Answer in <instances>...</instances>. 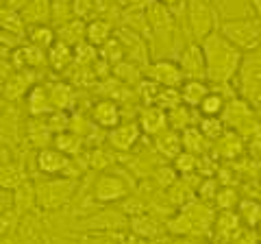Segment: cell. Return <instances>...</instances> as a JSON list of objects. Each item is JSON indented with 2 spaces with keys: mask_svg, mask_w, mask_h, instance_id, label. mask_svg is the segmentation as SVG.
Listing matches in <instances>:
<instances>
[{
  "mask_svg": "<svg viewBox=\"0 0 261 244\" xmlns=\"http://www.w3.org/2000/svg\"><path fill=\"white\" fill-rule=\"evenodd\" d=\"M128 194H130L128 181L116 173H100L92 185V199L102 203V205L120 203V201H124Z\"/></svg>",
  "mask_w": 261,
  "mask_h": 244,
  "instance_id": "8992f818",
  "label": "cell"
},
{
  "mask_svg": "<svg viewBox=\"0 0 261 244\" xmlns=\"http://www.w3.org/2000/svg\"><path fill=\"white\" fill-rule=\"evenodd\" d=\"M244 149H246V144H244V137L240 133L231 131V129H226V131L218 137L216 142H211V151L216 153V155L224 157V159H235L240 157Z\"/></svg>",
  "mask_w": 261,
  "mask_h": 244,
  "instance_id": "ac0fdd59",
  "label": "cell"
},
{
  "mask_svg": "<svg viewBox=\"0 0 261 244\" xmlns=\"http://www.w3.org/2000/svg\"><path fill=\"white\" fill-rule=\"evenodd\" d=\"M24 27H37V24H48L53 20V0H31V3L20 11Z\"/></svg>",
  "mask_w": 261,
  "mask_h": 244,
  "instance_id": "d6986e66",
  "label": "cell"
},
{
  "mask_svg": "<svg viewBox=\"0 0 261 244\" xmlns=\"http://www.w3.org/2000/svg\"><path fill=\"white\" fill-rule=\"evenodd\" d=\"M98 55H100V59L105 63H109L113 68L116 63H120L122 59H126V53H124V46H122L120 37L118 35H111L107 42H105L100 48H98Z\"/></svg>",
  "mask_w": 261,
  "mask_h": 244,
  "instance_id": "8d00e7d4",
  "label": "cell"
},
{
  "mask_svg": "<svg viewBox=\"0 0 261 244\" xmlns=\"http://www.w3.org/2000/svg\"><path fill=\"white\" fill-rule=\"evenodd\" d=\"M152 177H154V181H157V185L161 190H168L170 185H172L178 179V173L174 170V166H159L152 173Z\"/></svg>",
  "mask_w": 261,
  "mask_h": 244,
  "instance_id": "bcb514c9",
  "label": "cell"
},
{
  "mask_svg": "<svg viewBox=\"0 0 261 244\" xmlns=\"http://www.w3.org/2000/svg\"><path fill=\"white\" fill-rule=\"evenodd\" d=\"M94 244H116V242H111V240H105V238H98Z\"/></svg>",
  "mask_w": 261,
  "mask_h": 244,
  "instance_id": "db71d44e",
  "label": "cell"
},
{
  "mask_svg": "<svg viewBox=\"0 0 261 244\" xmlns=\"http://www.w3.org/2000/svg\"><path fill=\"white\" fill-rule=\"evenodd\" d=\"M157 3H161V5H166V7H170V9H172V7L178 5L181 0H157Z\"/></svg>",
  "mask_w": 261,
  "mask_h": 244,
  "instance_id": "f5cc1de1",
  "label": "cell"
},
{
  "mask_svg": "<svg viewBox=\"0 0 261 244\" xmlns=\"http://www.w3.org/2000/svg\"><path fill=\"white\" fill-rule=\"evenodd\" d=\"M178 66H181L185 79H198V81H207V63H205V55L198 42H192L183 48L181 57H178Z\"/></svg>",
  "mask_w": 261,
  "mask_h": 244,
  "instance_id": "9c48e42d",
  "label": "cell"
},
{
  "mask_svg": "<svg viewBox=\"0 0 261 244\" xmlns=\"http://www.w3.org/2000/svg\"><path fill=\"white\" fill-rule=\"evenodd\" d=\"M48 94H50V103L55 111H68L74 105V85L57 81V83H48Z\"/></svg>",
  "mask_w": 261,
  "mask_h": 244,
  "instance_id": "603a6c76",
  "label": "cell"
},
{
  "mask_svg": "<svg viewBox=\"0 0 261 244\" xmlns=\"http://www.w3.org/2000/svg\"><path fill=\"white\" fill-rule=\"evenodd\" d=\"M194 109L187 107L185 103L174 105L172 109H168V127L174 131H185L187 127H194Z\"/></svg>",
  "mask_w": 261,
  "mask_h": 244,
  "instance_id": "1f68e13d",
  "label": "cell"
},
{
  "mask_svg": "<svg viewBox=\"0 0 261 244\" xmlns=\"http://www.w3.org/2000/svg\"><path fill=\"white\" fill-rule=\"evenodd\" d=\"M35 164H37L39 173L46 177H59V175L72 177V157L61 153L59 149H55V146L39 149L35 153Z\"/></svg>",
  "mask_w": 261,
  "mask_h": 244,
  "instance_id": "52a82bcc",
  "label": "cell"
},
{
  "mask_svg": "<svg viewBox=\"0 0 261 244\" xmlns=\"http://www.w3.org/2000/svg\"><path fill=\"white\" fill-rule=\"evenodd\" d=\"M172 166H174V170H176L178 175L190 177V175L196 173V170H200V157L198 155H192V153H187V151H181L172 159Z\"/></svg>",
  "mask_w": 261,
  "mask_h": 244,
  "instance_id": "60d3db41",
  "label": "cell"
},
{
  "mask_svg": "<svg viewBox=\"0 0 261 244\" xmlns=\"http://www.w3.org/2000/svg\"><path fill=\"white\" fill-rule=\"evenodd\" d=\"M29 3H31V0H5V7H9V9H15V11H22Z\"/></svg>",
  "mask_w": 261,
  "mask_h": 244,
  "instance_id": "f907efd6",
  "label": "cell"
},
{
  "mask_svg": "<svg viewBox=\"0 0 261 244\" xmlns=\"http://www.w3.org/2000/svg\"><path fill=\"white\" fill-rule=\"evenodd\" d=\"M154 151L157 155L166 157V159H174L178 153L183 151V142H181V131H174V129H166L159 135H154Z\"/></svg>",
  "mask_w": 261,
  "mask_h": 244,
  "instance_id": "ffe728a7",
  "label": "cell"
},
{
  "mask_svg": "<svg viewBox=\"0 0 261 244\" xmlns=\"http://www.w3.org/2000/svg\"><path fill=\"white\" fill-rule=\"evenodd\" d=\"M13 66L15 70H39L48 66V55L44 48H37L33 44H22L18 48H13Z\"/></svg>",
  "mask_w": 261,
  "mask_h": 244,
  "instance_id": "9a60e30c",
  "label": "cell"
},
{
  "mask_svg": "<svg viewBox=\"0 0 261 244\" xmlns=\"http://www.w3.org/2000/svg\"><path fill=\"white\" fill-rule=\"evenodd\" d=\"M81 142H83V137L76 135L74 131H70V129H68V131L55 133L53 146H55V149H59L61 153H65V155H79Z\"/></svg>",
  "mask_w": 261,
  "mask_h": 244,
  "instance_id": "ab89813d",
  "label": "cell"
},
{
  "mask_svg": "<svg viewBox=\"0 0 261 244\" xmlns=\"http://www.w3.org/2000/svg\"><path fill=\"white\" fill-rule=\"evenodd\" d=\"M111 35H113V31H111V22L109 20L96 18V20L85 22V42L87 44L100 48Z\"/></svg>",
  "mask_w": 261,
  "mask_h": 244,
  "instance_id": "83f0119b",
  "label": "cell"
},
{
  "mask_svg": "<svg viewBox=\"0 0 261 244\" xmlns=\"http://www.w3.org/2000/svg\"><path fill=\"white\" fill-rule=\"evenodd\" d=\"M105 11V0H72V15L81 18L83 22L100 18Z\"/></svg>",
  "mask_w": 261,
  "mask_h": 244,
  "instance_id": "836d02e7",
  "label": "cell"
},
{
  "mask_svg": "<svg viewBox=\"0 0 261 244\" xmlns=\"http://www.w3.org/2000/svg\"><path fill=\"white\" fill-rule=\"evenodd\" d=\"M216 205L220 207V209H233L235 205H238V192H235L233 188H222V190H218V194H216Z\"/></svg>",
  "mask_w": 261,
  "mask_h": 244,
  "instance_id": "c3c4849f",
  "label": "cell"
},
{
  "mask_svg": "<svg viewBox=\"0 0 261 244\" xmlns=\"http://www.w3.org/2000/svg\"><path fill=\"white\" fill-rule=\"evenodd\" d=\"M46 55H48V66H50L55 72H63L74 63V48L59 42V39L48 48Z\"/></svg>",
  "mask_w": 261,
  "mask_h": 244,
  "instance_id": "cb8c5ba5",
  "label": "cell"
},
{
  "mask_svg": "<svg viewBox=\"0 0 261 244\" xmlns=\"http://www.w3.org/2000/svg\"><path fill=\"white\" fill-rule=\"evenodd\" d=\"M146 20H148V29H150V33L154 35V39L172 35L174 18H172L170 7L157 3V0H152V3L146 7Z\"/></svg>",
  "mask_w": 261,
  "mask_h": 244,
  "instance_id": "30bf717a",
  "label": "cell"
},
{
  "mask_svg": "<svg viewBox=\"0 0 261 244\" xmlns=\"http://www.w3.org/2000/svg\"><path fill=\"white\" fill-rule=\"evenodd\" d=\"M238 216L240 223H244L248 229H255L261 225V203L252 199H244L238 203Z\"/></svg>",
  "mask_w": 261,
  "mask_h": 244,
  "instance_id": "d590c367",
  "label": "cell"
},
{
  "mask_svg": "<svg viewBox=\"0 0 261 244\" xmlns=\"http://www.w3.org/2000/svg\"><path fill=\"white\" fill-rule=\"evenodd\" d=\"M98 59H100V55H98L96 46L87 44V42L74 46V63L76 66H94Z\"/></svg>",
  "mask_w": 261,
  "mask_h": 244,
  "instance_id": "ee69618b",
  "label": "cell"
},
{
  "mask_svg": "<svg viewBox=\"0 0 261 244\" xmlns=\"http://www.w3.org/2000/svg\"><path fill=\"white\" fill-rule=\"evenodd\" d=\"M35 85V72L33 70H15L3 83V99L7 101H20L27 96L29 89Z\"/></svg>",
  "mask_w": 261,
  "mask_h": 244,
  "instance_id": "5bb4252c",
  "label": "cell"
},
{
  "mask_svg": "<svg viewBox=\"0 0 261 244\" xmlns=\"http://www.w3.org/2000/svg\"><path fill=\"white\" fill-rule=\"evenodd\" d=\"M168 192V201L172 203V205H176V207H183V205H187V203L192 201V188L187 185V181H176L170 185V188L166 190Z\"/></svg>",
  "mask_w": 261,
  "mask_h": 244,
  "instance_id": "b9f144b4",
  "label": "cell"
},
{
  "mask_svg": "<svg viewBox=\"0 0 261 244\" xmlns=\"http://www.w3.org/2000/svg\"><path fill=\"white\" fill-rule=\"evenodd\" d=\"M198 44L202 48V55H205L207 81L214 85H228L238 75L244 53L228 42L218 29L207 37H202Z\"/></svg>",
  "mask_w": 261,
  "mask_h": 244,
  "instance_id": "6da1fadb",
  "label": "cell"
},
{
  "mask_svg": "<svg viewBox=\"0 0 261 244\" xmlns=\"http://www.w3.org/2000/svg\"><path fill=\"white\" fill-rule=\"evenodd\" d=\"M198 129L209 142H216L218 137L226 131V125L222 122V118H205L202 116V120H198Z\"/></svg>",
  "mask_w": 261,
  "mask_h": 244,
  "instance_id": "7bdbcfd3",
  "label": "cell"
},
{
  "mask_svg": "<svg viewBox=\"0 0 261 244\" xmlns=\"http://www.w3.org/2000/svg\"><path fill=\"white\" fill-rule=\"evenodd\" d=\"M218 31L242 53H252L261 48V20L257 18L226 20L218 24Z\"/></svg>",
  "mask_w": 261,
  "mask_h": 244,
  "instance_id": "277c9868",
  "label": "cell"
},
{
  "mask_svg": "<svg viewBox=\"0 0 261 244\" xmlns=\"http://www.w3.org/2000/svg\"><path fill=\"white\" fill-rule=\"evenodd\" d=\"M24 99H27V111L31 118H46L55 111L50 103V94H48V83H35Z\"/></svg>",
  "mask_w": 261,
  "mask_h": 244,
  "instance_id": "e0dca14e",
  "label": "cell"
},
{
  "mask_svg": "<svg viewBox=\"0 0 261 244\" xmlns=\"http://www.w3.org/2000/svg\"><path fill=\"white\" fill-rule=\"evenodd\" d=\"M185 9H187L190 31L198 42L218 29V18H216V9L211 7V0H187Z\"/></svg>",
  "mask_w": 261,
  "mask_h": 244,
  "instance_id": "5b68a950",
  "label": "cell"
},
{
  "mask_svg": "<svg viewBox=\"0 0 261 244\" xmlns=\"http://www.w3.org/2000/svg\"><path fill=\"white\" fill-rule=\"evenodd\" d=\"M85 225H89L87 229H122L128 225V221L124 211H100L98 216L89 218Z\"/></svg>",
  "mask_w": 261,
  "mask_h": 244,
  "instance_id": "f1b7e54d",
  "label": "cell"
},
{
  "mask_svg": "<svg viewBox=\"0 0 261 244\" xmlns=\"http://www.w3.org/2000/svg\"><path fill=\"white\" fill-rule=\"evenodd\" d=\"M181 142H183V151L192 153V155H198V157H205L211 151V142L200 133V129L196 125L181 131Z\"/></svg>",
  "mask_w": 261,
  "mask_h": 244,
  "instance_id": "d4e9b609",
  "label": "cell"
},
{
  "mask_svg": "<svg viewBox=\"0 0 261 244\" xmlns=\"http://www.w3.org/2000/svg\"><path fill=\"white\" fill-rule=\"evenodd\" d=\"M250 7H252V18L261 20V0H250Z\"/></svg>",
  "mask_w": 261,
  "mask_h": 244,
  "instance_id": "816d5d0a",
  "label": "cell"
},
{
  "mask_svg": "<svg viewBox=\"0 0 261 244\" xmlns=\"http://www.w3.org/2000/svg\"><path fill=\"white\" fill-rule=\"evenodd\" d=\"M111 77L130 85V87H137L144 81V68L130 59H122L120 63H116V66L111 68Z\"/></svg>",
  "mask_w": 261,
  "mask_h": 244,
  "instance_id": "4316f807",
  "label": "cell"
},
{
  "mask_svg": "<svg viewBox=\"0 0 261 244\" xmlns=\"http://www.w3.org/2000/svg\"><path fill=\"white\" fill-rule=\"evenodd\" d=\"M128 227L133 229L135 235H140V238H154V235L159 233V225L154 218H150L148 214H137L128 221Z\"/></svg>",
  "mask_w": 261,
  "mask_h": 244,
  "instance_id": "f35d334b",
  "label": "cell"
},
{
  "mask_svg": "<svg viewBox=\"0 0 261 244\" xmlns=\"http://www.w3.org/2000/svg\"><path fill=\"white\" fill-rule=\"evenodd\" d=\"M211 92V85L207 81H198V79H185L181 87H178V94H181V103H185L187 107L196 109L200 105V101Z\"/></svg>",
  "mask_w": 261,
  "mask_h": 244,
  "instance_id": "44dd1931",
  "label": "cell"
},
{
  "mask_svg": "<svg viewBox=\"0 0 261 244\" xmlns=\"http://www.w3.org/2000/svg\"><path fill=\"white\" fill-rule=\"evenodd\" d=\"M27 137H29L31 146H35L39 151V149H46V146H53L55 133H53V129L48 127L46 118H31L27 125Z\"/></svg>",
  "mask_w": 261,
  "mask_h": 244,
  "instance_id": "7402d4cb",
  "label": "cell"
},
{
  "mask_svg": "<svg viewBox=\"0 0 261 244\" xmlns=\"http://www.w3.org/2000/svg\"><path fill=\"white\" fill-rule=\"evenodd\" d=\"M142 129L140 125H137V120L135 122H120L118 127H113L107 131V140H109V146L113 151H118V153H126L130 149H135V144L140 142V137H142Z\"/></svg>",
  "mask_w": 261,
  "mask_h": 244,
  "instance_id": "8fae6325",
  "label": "cell"
},
{
  "mask_svg": "<svg viewBox=\"0 0 261 244\" xmlns=\"http://www.w3.org/2000/svg\"><path fill=\"white\" fill-rule=\"evenodd\" d=\"M144 72L150 81H154L161 87H181V83L185 81V75L181 66H178V61H172V59L152 61L144 68Z\"/></svg>",
  "mask_w": 261,
  "mask_h": 244,
  "instance_id": "ba28073f",
  "label": "cell"
},
{
  "mask_svg": "<svg viewBox=\"0 0 261 244\" xmlns=\"http://www.w3.org/2000/svg\"><path fill=\"white\" fill-rule=\"evenodd\" d=\"M27 39H29V44L48 51V48L57 42V31L50 27V24H37V27H29Z\"/></svg>",
  "mask_w": 261,
  "mask_h": 244,
  "instance_id": "d6a6232c",
  "label": "cell"
},
{
  "mask_svg": "<svg viewBox=\"0 0 261 244\" xmlns=\"http://www.w3.org/2000/svg\"><path fill=\"white\" fill-rule=\"evenodd\" d=\"M122 122V109L120 103L111 101V99H100L94 103L92 107V125L100 127V129H113Z\"/></svg>",
  "mask_w": 261,
  "mask_h": 244,
  "instance_id": "2e32d148",
  "label": "cell"
},
{
  "mask_svg": "<svg viewBox=\"0 0 261 244\" xmlns=\"http://www.w3.org/2000/svg\"><path fill=\"white\" fill-rule=\"evenodd\" d=\"M55 31H57V39L72 46V48L85 42V22L81 18L65 20V22H61V27L55 29Z\"/></svg>",
  "mask_w": 261,
  "mask_h": 244,
  "instance_id": "484cf974",
  "label": "cell"
},
{
  "mask_svg": "<svg viewBox=\"0 0 261 244\" xmlns=\"http://www.w3.org/2000/svg\"><path fill=\"white\" fill-rule=\"evenodd\" d=\"M13 207L18 209V214H29L33 207H37L35 201V183H31L29 179L24 181L20 188L13 190Z\"/></svg>",
  "mask_w": 261,
  "mask_h": 244,
  "instance_id": "4dcf8cb0",
  "label": "cell"
},
{
  "mask_svg": "<svg viewBox=\"0 0 261 244\" xmlns=\"http://www.w3.org/2000/svg\"><path fill=\"white\" fill-rule=\"evenodd\" d=\"M27 181V173H24L22 164H15V161H9V164L0 166V190H15Z\"/></svg>",
  "mask_w": 261,
  "mask_h": 244,
  "instance_id": "f546056e",
  "label": "cell"
},
{
  "mask_svg": "<svg viewBox=\"0 0 261 244\" xmlns=\"http://www.w3.org/2000/svg\"><path fill=\"white\" fill-rule=\"evenodd\" d=\"M15 227H20V214L18 209H7L0 214V235L15 233Z\"/></svg>",
  "mask_w": 261,
  "mask_h": 244,
  "instance_id": "7dc6e473",
  "label": "cell"
},
{
  "mask_svg": "<svg viewBox=\"0 0 261 244\" xmlns=\"http://www.w3.org/2000/svg\"><path fill=\"white\" fill-rule=\"evenodd\" d=\"M24 20L20 11L9 9V7H0V31L3 33H13V35H22L24 33Z\"/></svg>",
  "mask_w": 261,
  "mask_h": 244,
  "instance_id": "74e56055",
  "label": "cell"
},
{
  "mask_svg": "<svg viewBox=\"0 0 261 244\" xmlns=\"http://www.w3.org/2000/svg\"><path fill=\"white\" fill-rule=\"evenodd\" d=\"M224 107H226V99L220 92H216V89H211L205 99L200 101V105L196 107V111H198L200 116H205V118H220L222 116V111H224Z\"/></svg>",
  "mask_w": 261,
  "mask_h": 244,
  "instance_id": "e575fe53",
  "label": "cell"
},
{
  "mask_svg": "<svg viewBox=\"0 0 261 244\" xmlns=\"http://www.w3.org/2000/svg\"><path fill=\"white\" fill-rule=\"evenodd\" d=\"M11 155H13V153H11L9 146H7V144H0V166H3V164H9V161H13V159H11Z\"/></svg>",
  "mask_w": 261,
  "mask_h": 244,
  "instance_id": "681fc988",
  "label": "cell"
},
{
  "mask_svg": "<svg viewBox=\"0 0 261 244\" xmlns=\"http://www.w3.org/2000/svg\"><path fill=\"white\" fill-rule=\"evenodd\" d=\"M240 225V216H235L231 209H222V214L216 218V231L222 235H235Z\"/></svg>",
  "mask_w": 261,
  "mask_h": 244,
  "instance_id": "f6af8a7d",
  "label": "cell"
},
{
  "mask_svg": "<svg viewBox=\"0 0 261 244\" xmlns=\"http://www.w3.org/2000/svg\"><path fill=\"white\" fill-rule=\"evenodd\" d=\"M137 125H140L144 135L154 137L168 129V111L161 109L159 105H144L140 109V116H137Z\"/></svg>",
  "mask_w": 261,
  "mask_h": 244,
  "instance_id": "7c38bea8",
  "label": "cell"
},
{
  "mask_svg": "<svg viewBox=\"0 0 261 244\" xmlns=\"http://www.w3.org/2000/svg\"><path fill=\"white\" fill-rule=\"evenodd\" d=\"M79 181L74 177H48L44 181L35 183V201L37 207L44 211H59L74 199Z\"/></svg>",
  "mask_w": 261,
  "mask_h": 244,
  "instance_id": "7a4b0ae2",
  "label": "cell"
},
{
  "mask_svg": "<svg viewBox=\"0 0 261 244\" xmlns=\"http://www.w3.org/2000/svg\"><path fill=\"white\" fill-rule=\"evenodd\" d=\"M118 37H120L122 46H124V53L128 55L130 61L140 63V66H144V68L148 66L150 57H148V46H146V42H144V35L135 33V31H130L126 27H122L118 31Z\"/></svg>",
  "mask_w": 261,
  "mask_h": 244,
  "instance_id": "4fadbf2b",
  "label": "cell"
},
{
  "mask_svg": "<svg viewBox=\"0 0 261 244\" xmlns=\"http://www.w3.org/2000/svg\"><path fill=\"white\" fill-rule=\"evenodd\" d=\"M235 81H238L240 99L246 101L252 109L261 111V48L244 53Z\"/></svg>",
  "mask_w": 261,
  "mask_h": 244,
  "instance_id": "3957f363",
  "label": "cell"
}]
</instances>
